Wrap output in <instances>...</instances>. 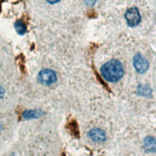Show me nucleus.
Instances as JSON below:
<instances>
[{
  "label": "nucleus",
  "instance_id": "obj_10",
  "mask_svg": "<svg viewBox=\"0 0 156 156\" xmlns=\"http://www.w3.org/2000/svg\"><path fill=\"white\" fill-rule=\"evenodd\" d=\"M98 0H84V3H85L88 7H92L95 3H97Z\"/></svg>",
  "mask_w": 156,
  "mask_h": 156
},
{
  "label": "nucleus",
  "instance_id": "obj_5",
  "mask_svg": "<svg viewBox=\"0 0 156 156\" xmlns=\"http://www.w3.org/2000/svg\"><path fill=\"white\" fill-rule=\"evenodd\" d=\"M88 136L93 142H97V143H102L106 140L105 132L99 128H94L92 130H90Z\"/></svg>",
  "mask_w": 156,
  "mask_h": 156
},
{
  "label": "nucleus",
  "instance_id": "obj_4",
  "mask_svg": "<svg viewBox=\"0 0 156 156\" xmlns=\"http://www.w3.org/2000/svg\"><path fill=\"white\" fill-rule=\"evenodd\" d=\"M133 65H134V68L135 69L138 71L139 73H146L148 67H149V64L148 61L141 54H136L133 58Z\"/></svg>",
  "mask_w": 156,
  "mask_h": 156
},
{
  "label": "nucleus",
  "instance_id": "obj_6",
  "mask_svg": "<svg viewBox=\"0 0 156 156\" xmlns=\"http://www.w3.org/2000/svg\"><path fill=\"white\" fill-rule=\"evenodd\" d=\"M144 148L147 152H154L155 151V140L152 137H147L144 141Z\"/></svg>",
  "mask_w": 156,
  "mask_h": 156
},
{
  "label": "nucleus",
  "instance_id": "obj_7",
  "mask_svg": "<svg viewBox=\"0 0 156 156\" xmlns=\"http://www.w3.org/2000/svg\"><path fill=\"white\" fill-rule=\"evenodd\" d=\"M43 115V112L40 110H27L22 114V116L24 119H35L40 118Z\"/></svg>",
  "mask_w": 156,
  "mask_h": 156
},
{
  "label": "nucleus",
  "instance_id": "obj_1",
  "mask_svg": "<svg viewBox=\"0 0 156 156\" xmlns=\"http://www.w3.org/2000/svg\"><path fill=\"white\" fill-rule=\"evenodd\" d=\"M100 73L106 81L116 83L122 78L124 74V69L122 64L118 60H111L101 67Z\"/></svg>",
  "mask_w": 156,
  "mask_h": 156
},
{
  "label": "nucleus",
  "instance_id": "obj_12",
  "mask_svg": "<svg viewBox=\"0 0 156 156\" xmlns=\"http://www.w3.org/2000/svg\"><path fill=\"white\" fill-rule=\"evenodd\" d=\"M59 1H60V0H47V2L51 3V4H55V3H57Z\"/></svg>",
  "mask_w": 156,
  "mask_h": 156
},
{
  "label": "nucleus",
  "instance_id": "obj_8",
  "mask_svg": "<svg viewBox=\"0 0 156 156\" xmlns=\"http://www.w3.org/2000/svg\"><path fill=\"white\" fill-rule=\"evenodd\" d=\"M151 89L149 88L148 86H142L140 85L138 87V94L141 95H145V97H151Z\"/></svg>",
  "mask_w": 156,
  "mask_h": 156
},
{
  "label": "nucleus",
  "instance_id": "obj_9",
  "mask_svg": "<svg viewBox=\"0 0 156 156\" xmlns=\"http://www.w3.org/2000/svg\"><path fill=\"white\" fill-rule=\"evenodd\" d=\"M15 29L20 35H23V34H25V32H26V27L24 25V23H23L22 21H20V20L16 21L15 23Z\"/></svg>",
  "mask_w": 156,
  "mask_h": 156
},
{
  "label": "nucleus",
  "instance_id": "obj_3",
  "mask_svg": "<svg viewBox=\"0 0 156 156\" xmlns=\"http://www.w3.org/2000/svg\"><path fill=\"white\" fill-rule=\"evenodd\" d=\"M125 20L127 21V24L131 27L138 25L141 22V16L139 10L137 8H130L125 13Z\"/></svg>",
  "mask_w": 156,
  "mask_h": 156
},
{
  "label": "nucleus",
  "instance_id": "obj_11",
  "mask_svg": "<svg viewBox=\"0 0 156 156\" xmlns=\"http://www.w3.org/2000/svg\"><path fill=\"white\" fill-rule=\"evenodd\" d=\"M4 94H5V90L0 86V98H3L4 97Z\"/></svg>",
  "mask_w": 156,
  "mask_h": 156
},
{
  "label": "nucleus",
  "instance_id": "obj_2",
  "mask_svg": "<svg viewBox=\"0 0 156 156\" xmlns=\"http://www.w3.org/2000/svg\"><path fill=\"white\" fill-rule=\"evenodd\" d=\"M38 80L41 84H44V85H52L57 81V75L55 71L49 69H45L40 71Z\"/></svg>",
  "mask_w": 156,
  "mask_h": 156
}]
</instances>
